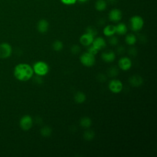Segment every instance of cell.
<instances>
[{
  "mask_svg": "<svg viewBox=\"0 0 157 157\" xmlns=\"http://www.w3.org/2000/svg\"><path fill=\"white\" fill-rule=\"evenodd\" d=\"M33 121L32 117L28 115L23 116L20 120V126L21 128L25 131L30 129L33 126Z\"/></svg>",
  "mask_w": 157,
  "mask_h": 157,
  "instance_id": "5",
  "label": "cell"
},
{
  "mask_svg": "<svg viewBox=\"0 0 157 157\" xmlns=\"http://www.w3.org/2000/svg\"><path fill=\"white\" fill-rule=\"evenodd\" d=\"M71 51L72 52V53L76 55L78 53H79L80 52V47L77 45H74L72 46L71 48Z\"/></svg>",
  "mask_w": 157,
  "mask_h": 157,
  "instance_id": "29",
  "label": "cell"
},
{
  "mask_svg": "<svg viewBox=\"0 0 157 157\" xmlns=\"http://www.w3.org/2000/svg\"><path fill=\"white\" fill-rule=\"evenodd\" d=\"M74 100L78 104H82L86 100V96L83 92L78 91L75 94Z\"/></svg>",
  "mask_w": 157,
  "mask_h": 157,
  "instance_id": "18",
  "label": "cell"
},
{
  "mask_svg": "<svg viewBox=\"0 0 157 157\" xmlns=\"http://www.w3.org/2000/svg\"><path fill=\"white\" fill-rule=\"evenodd\" d=\"M129 82L132 86H139L142 84L143 78H142V77H141L139 75H135L129 78Z\"/></svg>",
  "mask_w": 157,
  "mask_h": 157,
  "instance_id": "15",
  "label": "cell"
},
{
  "mask_svg": "<svg viewBox=\"0 0 157 157\" xmlns=\"http://www.w3.org/2000/svg\"><path fill=\"white\" fill-rule=\"evenodd\" d=\"M80 61L83 66L86 67H91L95 64V56L86 52L81 55Z\"/></svg>",
  "mask_w": 157,
  "mask_h": 157,
  "instance_id": "4",
  "label": "cell"
},
{
  "mask_svg": "<svg viewBox=\"0 0 157 157\" xmlns=\"http://www.w3.org/2000/svg\"><path fill=\"white\" fill-rule=\"evenodd\" d=\"M86 33H88L94 37L97 34V30L94 27L88 26L86 29Z\"/></svg>",
  "mask_w": 157,
  "mask_h": 157,
  "instance_id": "25",
  "label": "cell"
},
{
  "mask_svg": "<svg viewBox=\"0 0 157 157\" xmlns=\"http://www.w3.org/2000/svg\"><path fill=\"white\" fill-rule=\"evenodd\" d=\"M88 0H78V1L79 2H86Z\"/></svg>",
  "mask_w": 157,
  "mask_h": 157,
  "instance_id": "30",
  "label": "cell"
},
{
  "mask_svg": "<svg viewBox=\"0 0 157 157\" xmlns=\"http://www.w3.org/2000/svg\"><path fill=\"white\" fill-rule=\"evenodd\" d=\"M123 17L122 12L118 9H113L109 13V18L110 21L117 23L120 21Z\"/></svg>",
  "mask_w": 157,
  "mask_h": 157,
  "instance_id": "8",
  "label": "cell"
},
{
  "mask_svg": "<svg viewBox=\"0 0 157 157\" xmlns=\"http://www.w3.org/2000/svg\"><path fill=\"white\" fill-rule=\"evenodd\" d=\"M108 74L111 77H115L118 74V70L116 67H112L108 71Z\"/></svg>",
  "mask_w": 157,
  "mask_h": 157,
  "instance_id": "24",
  "label": "cell"
},
{
  "mask_svg": "<svg viewBox=\"0 0 157 157\" xmlns=\"http://www.w3.org/2000/svg\"><path fill=\"white\" fill-rule=\"evenodd\" d=\"M137 41V38L135 35L132 34H129L126 36L125 42L129 45H133Z\"/></svg>",
  "mask_w": 157,
  "mask_h": 157,
  "instance_id": "19",
  "label": "cell"
},
{
  "mask_svg": "<svg viewBox=\"0 0 157 157\" xmlns=\"http://www.w3.org/2000/svg\"><path fill=\"white\" fill-rule=\"evenodd\" d=\"M98 51L99 50H98L94 47H93V45H91V46H90L89 47V48H88V53H91V54H92V55H96L97 53H98Z\"/></svg>",
  "mask_w": 157,
  "mask_h": 157,
  "instance_id": "26",
  "label": "cell"
},
{
  "mask_svg": "<svg viewBox=\"0 0 157 157\" xmlns=\"http://www.w3.org/2000/svg\"><path fill=\"white\" fill-rule=\"evenodd\" d=\"M61 2L64 4V5L67 6H71L74 4L78 0H60Z\"/></svg>",
  "mask_w": 157,
  "mask_h": 157,
  "instance_id": "27",
  "label": "cell"
},
{
  "mask_svg": "<svg viewBox=\"0 0 157 157\" xmlns=\"http://www.w3.org/2000/svg\"><path fill=\"white\" fill-rule=\"evenodd\" d=\"M116 33L119 35H124L127 33L128 28L127 26L123 23H120L115 26Z\"/></svg>",
  "mask_w": 157,
  "mask_h": 157,
  "instance_id": "17",
  "label": "cell"
},
{
  "mask_svg": "<svg viewBox=\"0 0 157 157\" xmlns=\"http://www.w3.org/2000/svg\"><path fill=\"white\" fill-rule=\"evenodd\" d=\"M118 66L123 71H128L132 66V61L128 57L121 58L118 61Z\"/></svg>",
  "mask_w": 157,
  "mask_h": 157,
  "instance_id": "9",
  "label": "cell"
},
{
  "mask_svg": "<svg viewBox=\"0 0 157 157\" xmlns=\"http://www.w3.org/2000/svg\"><path fill=\"white\" fill-rule=\"evenodd\" d=\"M94 137V132L92 130H87L83 134V138L86 140H91Z\"/></svg>",
  "mask_w": 157,
  "mask_h": 157,
  "instance_id": "23",
  "label": "cell"
},
{
  "mask_svg": "<svg viewBox=\"0 0 157 157\" xmlns=\"http://www.w3.org/2000/svg\"><path fill=\"white\" fill-rule=\"evenodd\" d=\"M13 74L17 80L25 82L29 80L33 77L34 71L33 67L29 64L20 63L15 67Z\"/></svg>",
  "mask_w": 157,
  "mask_h": 157,
  "instance_id": "1",
  "label": "cell"
},
{
  "mask_svg": "<svg viewBox=\"0 0 157 157\" xmlns=\"http://www.w3.org/2000/svg\"><path fill=\"white\" fill-rule=\"evenodd\" d=\"M94 39V37L93 35L88 33H85L80 36V42L84 46H90L91 44H92Z\"/></svg>",
  "mask_w": 157,
  "mask_h": 157,
  "instance_id": "10",
  "label": "cell"
},
{
  "mask_svg": "<svg viewBox=\"0 0 157 157\" xmlns=\"http://www.w3.org/2000/svg\"><path fill=\"white\" fill-rule=\"evenodd\" d=\"M131 29L135 32L142 29L144 25V21L142 17L139 15L132 16L129 20Z\"/></svg>",
  "mask_w": 157,
  "mask_h": 157,
  "instance_id": "3",
  "label": "cell"
},
{
  "mask_svg": "<svg viewBox=\"0 0 157 157\" xmlns=\"http://www.w3.org/2000/svg\"><path fill=\"white\" fill-rule=\"evenodd\" d=\"M80 124L82 127L84 128H88L91 124V120L89 117H83L80 121Z\"/></svg>",
  "mask_w": 157,
  "mask_h": 157,
  "instance_id": "20",
  "label": "cell"
},
{
  "mask_svg": "<svg viewBox=\"0 0 157 157\" xmlns=\"http://www.w3.org/2000/svg\"><path fill=\"white\" fill-rule=\"evenodd\" d=\"M53 48L54 50L56 52L61 51L63 48V44L60 40H55L53 44Z\"/></svg>",
  "mask_w": 157,
  "mask_h": 157,
  "instance_id": "22",
  "label": "cell"
},
{
  "mask_svg": "<svg viewBox=\"0 0 157 157\" xmlns=\"http://www.w3.org/2000/svg\"><path fill=\"white\" fill-rule=\"evenodd\" d=\"M92 45L94 47L98 50H100L106 46V42L102 37H98L96 39H94Z\"/></svg>",
  "mask_w": 157,
  "mask_h": 157,
  "instance_id": "12",
  "label": "cell"
},
{
  "mask_svg": "<svg viewBox=\"0 0 157 157\" xmlns=\"http://www.w3.org/2000/svg\"><path fill=\"white\" fill-rule=\"evenodd\" d=\"M104 34L107 37H111L116 33L115 26L113 25H108L105 26L103 29Z\"/></svg>",
  "mask_w": 157,
  "mask_h": 157,
  "instance_id": "14",
  "label": "cell"
},
{
  "mask_svg": "<svg viewBox=\"0 0 157 157\" xmlns=\"http://www.w3.org/2000/svg\"><path fill=\"white\" fill-rule=\"evenodd\" d=\"M109 88L111 92L118 93L121 92L123 89V83L119 80L113 79L109 83Z\"/></svg>",
  "mask_w": 157,
  "mask_h": 157,
  "instance_id": "7",
  "label": "cell"
},
{
  "mask_svg": "<svg viewBox=\"0 0 157 157\" xmlns=\"http://www.w3.org/2000/svg\"><path fill=\"white\" fill-rule=\"evenodd\" d=\"M12 47L8 43H2L0 44V58L4 59L9 57L12 54Z\"/></svg>",
  "mask_w": 157,
  "mask_h": 157,
  "instance_id": "6",
  "label": "cell"
},
{
  "mask_svg": "<svg viewBox=\"0 0 157 157\" xmlns=\"http://www.w3.org/2000/svg\"><path fill=\"white\" fill-rule=\"evenodd\" d=\"M110 37V38L109 39V43L110 44V45H116L118 44V40L117 37H115V36H111Z\"/></svg>",
  "mask_w": 157,
  "mask_h": 157,
  "instance_id": "28",
  "label": "cell"
},
{
  "mask_svg": "<svg viewBox=\"0 0 157 157\" xmlns=\"http://www.w3.org/2000/svg\"><path fill=\"white\" fill-rule=\"evenodd\" d=\"M34 72L38 76H44L49 71V66L44 61H39L34 63L33 67Z\"/></svg>",
  "mask_w": 157,
  "mask_h": 157,
  "instance_id": "2",
  "label": "cell"
},
{
  "mask_svg": "<svg viewBox=\"0 0 157 157\" xmlns=\"http://www.w3.org/2000/svg\"><path fill=\"white\" fill-rule=\"evenodd\" d=\"M49 28V23L45 19L40 20L37 24V29L40 33H46Z\"/></svg>",
  "mask_w": 157,
  "mask_h": 157,
  "instance_id": "11",
  "label": "cell"
},
{
  "mask_svg": "<svg viewBox=\"0 0 157 157\" xmlns=\"http://www.w3.org/2000/svg\"><path fill=\"white\" fill-rule=\"evenodd\" d=\"M115 54L112 51L103 52L101 55V58L106 63L113 62L115 59Z\"/></svg>",
  "mask_w": 157,
  "mask_h": 157,
  "instance_id": "13",
  "label": "cell"
},
{
  "mask_svg": "<svg viewBox=\"0 0 157 157\" xmlns=\"http://www.w3.org/2000/svg\"><path fill=\"white\" fill-rule=\"evenodd\" d=\"M107 2L105 0H97L94 4V7L99 12L104 11L106 9Z\"/></svg>",
  "mask_w": 157,
  "mask_h": 157,
  "instance_id": "16",
  "label": "cell"
},
{
  "mask_svg": "<svg viewBox=\"0 0 157 157\" xmlns=\"http://www.w3.org/2000/svg\"><path fill=\"white\" fill-rule=\"evenodd\" d=\"M52 132V130L50 127L48 126H45L42 127L40 129V134L45 137H49Z\"/></svg>",
  "mask_w": 157,
  "mask_h": 157,
  "instance_id": "21",
  "label": "cell"
}]
</instances>
